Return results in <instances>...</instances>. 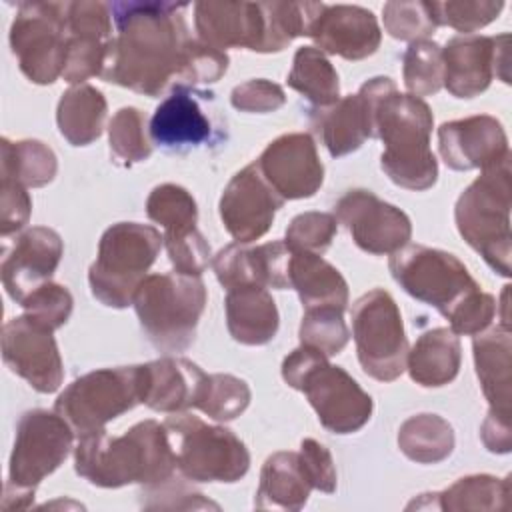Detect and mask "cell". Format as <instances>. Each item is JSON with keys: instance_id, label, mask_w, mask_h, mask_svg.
<instances>
[{"instance_id": "6da1fadb", "label": "cell", "mask_w": 512, "mask_h": 512, "mask_svg": "<svg viewBox=\"0 0 512 512\" xmlns=\"http://www.w3.org/2000/svg\"><path fill=\"white\" fill-rule=\"evenodd\" d=\"M178 2H112L116 36L106 46L100 78L156 98L174 88L190 44Z\"/></svg>"}, {"instance_id": "7a4b0ae2", "label": "cell", "mask_w": 512, "mask_h": 512, "mask_svg": "<svg viewBox=\"0 0 512 512\" xmlns=\"http://www.w3.org/2000/svg\"><path fill=\"white\" fill-rule=\"evenodd\" d=\"M74 470L100 488H144L172 478L176 458L164 422L142 420L122 436H110L106 428L78 436Z\"/></svg>"}, {"instance_id": "3957f363", "label": "cell", "mask_w": 512, "mask_h": 512, "mask_svg": "<svg viewBox=\"0 0 512 512\" xmlns=\"http://www.w3.org/2000/svg\"><path fill=\"white\" fill-rule=\"evenodd\" d=\"M434 116L430 106L390 86L374 108V134L384 142L380 168L400 188L428 190L436 184L438 162L430 148Z\"/></svg>"}, {"instance_id": "277c9868", "label": "cell", "mask_w": 512, "mask_h": 512, "mask_svg": "<svg viewBox=\"0 0 512 512\" xmlns=\"http://www.w3.org/2000/svg\"><path fill=\"white\" fill-rule=\"evenodd\" d=\"M512 154L482 174L458 196L454 220L460 236L500 276H510Z\"/></svg>"}, {"instance_id": "5b68a950", "label": "cell", "mask_w": 512, "mask_h": 512, "mask_svg": "<svg viewBox=\"0 0 512 512\" xmlns=\"http://www.w3.org/2000/svg\"><path fill=\"white\" fill-rule=\"evenodd\" d=\"M206 298L200 276L174 270L148 274L138 284L132 306L148 342L170 356L192 346Z\"/></svg>"}, {"instance_id": "8992f818", "label": "cell", "mask_w": 512, "mask_h": 512, "mask_svg": "<svg viewBox=\"0 0 512 512\" xmlns=\"http://www.w3.org/2000/svg\"><path fill=\"white\" fill-rule=\"evenodd\" d=\"M72 442L74 430L56 410L24 412L16 426L2 510L30 508L36 486L66 460Z\"/></svg>"}, {"instance_id": "52a82bcc", "label": "cell", "mask_w": 512, "mask_h": 512, "mask_svg": "<svg viewBox=\"0 0 512 512\" xmlns=\"http://www.w3.org/2000/svg\"><path fill=\"white\" fill-rule=\"evenodd\" d=\"M164 246L162 234L150 224H112L98 242V254L88 270L90 290L96 300L110 308L132 304L138 284L156 262Z\"/></svg>"}, {"instance_id": "ba28073f", "label": "cell", "mask_w": 512, "mask_h": 512, "mask_svg": "<svg viewBox=\"0 0 512 512\" xmlns=\"http://www.w3.org/2000/svg\"><path fill=\"white\" fill-rule=\"evenodd\" d=\"M180 474L192 482H238L250 468L246 444L228 428L178 412L164 420Z\"/></svg>"}, {"instance_id": "9c48e42d", "label": "cell", "mask_w": 512, "mask_h": 512, "mask_svg": "<svg viewBox=\"0 0 512 512\" xmlns=\"http://www.w3.org/2000/svg\"><path fill=\"white\" fill-rule=\"evenodd\" d=\"M388 268L406 294L436 308L444 318L480 290L464 262L440 248L408 242L390 254Z\"/></svg>"}, {"instance_id": "30bf717a", "label": "cell", "mask_w": 512, "mask_h": 512, "mask_svg": "<svg viewBox=\"0 0 512 512\" xmlns=\"http://www.w3.org/2000/svg\"><path fill=\"white\" fill-rule=\"evenodd\" d=\"M142 402V364L100 368L76 378L56 398L54 410L82 436Z\"/></svg>"}, {"instance_id": "8fae6325", "label": "cell", "mask_w": 512, "mask_h": 512, "mask_svg": "<svg viewBox=\"0 0 512 512\" xmlns=\"http://www.w3.org/2000/svg\"><path fill=\"white\" fill-rule=\"evenodd\" d=\"M350 318L362 370L380 382H392L402 376L410 348L400 308L390 292L374 288L362 294L354 302Z\"/></svg>"}, {"instance_id": "7c38bea8", "label": "cell", "mask_w": 512, "mask_h": 512, "mask_svg": "<svg viewBox=\"0 0 512 512\" xmlns=\"http://www.w3.org/2000/svg\"><path fill=\"white\" fill-rule=\"evenodd\" d=\"M70 2H20L10 26V48L22 74L52 84L64 72Z\"/></svg>"}, {"instance_id": "4fadbf2b", "label": "cell", "mask_w": 512, "mask_h": 512, "mask_svg": "<svg viewBox=\"0 0 512 512\" xmlns=\"http://www.w3.org/2000/svg\"><path fill=\"white\" fill-rule=\"evenodd\" d=\"M444 86L456 98H474L492 78L510 84V34H460L442 48Z\"/></svg>"}, {"instance_id": "5bb4252c", "label": "cell", "mask_w": 512, "mask_h": 512, "mask_svg": "<svg viewBox=\"0 0 512 512\" xmlns=\"http://www.w3.org/2000/svg\"><path fill=\"white\" fill-rule=\"evenodd\" d=\"M334 216L348 228L354 244L368 254H394L412 236L410 218L366 188L348 190L334 204Z\"/></svg>"}, {"instance_id": "9a60e30c", "label": "cell", "mask_w": 512, "mask_h": 512, "mask_svg": "<svg viewBox=\"0 0 512 512\" xmlns=\"http://www.w3.org/2000/svg\"><path fill=\"white\" fill-rule=\"evenodd\" d=\"M394 82L388 76L366 80L356 94L344 96L332 106L314 108L310 124L330 156L340 158L358 150L374 134V108L378 98Z\"/></svg>"}, {"instance_id": "2e32d148", "label": "cell", "mask_w": 512, "mask_h": 512, "mask_svg": "<svg viewBox=\"0 0 512 512\" xmlns=\"http://www.w3.org/2000/svg\"><path fill=\"white\" fill-rule=\"evenodd\" d=\"M52 332L26 314L8 320L2 328L4 364L40 394L56 392L64 380V366Z\"/></svg>"}, {"instance_id": "e0dca14e", "label": "cell", "mask_w": 512, "mask_h": 512, "mask_svg": "<svg viewBox=\"0 0 512 512\" xmlns=\"http://www.w3.org/2000/svg\"><path fill=\"white\" fill-rule=\"evenodd\" d=\"M300 392L306 394L320 424L334 434L358 432L374 410L370 394L344 368L328 362L306 376Z\"/></svg>"}, {"instance_id": "ac0fdd59", "label": "cell", "mask_w": 512, "mask_h": 512, "mask_svg": "<svg viewBox=\"0 0 512 512\" xmlns=\"http://www.w3.org/2000/svg\"><path fill=\"white\" fill-rule=\"evenodd\" d=\"M284 200L264 180L256 162L238 170L222 190L218 212L226 232L240 244L262 238Z\"/></svg>"}, {"instance_id": "d6986e66", "label": "cell", "mask_w": 512, "mask_h": 512, "mask_svg": "<svg viewBox=\"0 0 512 512\" xmlns=\"http://www.w3.org/2000/svg\"><path fill=\"white\" fill-rule=\"evenodd\" d=\"M256 166L284 202L310 198L324 182V164L314 138L306 132H290L272 140L258 156Z\"/></svg>"}, {"instance_id": "ffe728a7", "label": "cell", "mask_w": 512, "mask_h": 512, "mask_svg": "<svg viewBox=\"0 0 512 512\" xmlns=\"http://www.w3.org/2000/svg\"><path fill=\"white\" fill-rule=\"evenodd\" d=\"M212 98V92L192 86L176 84L170 88V94L156 106L148 124L152 144L182 152L216 140L214 116L204 108Z\"/></svg>"}, {"instance_id": "44dd1931", "label": "cell", "mask_w": 512, "mask_h": 512, "mask_svg": "<svg viewBox=\"0 0 512 512\" xmlns=\"http://www.w3.org/2000/svg\"><path fill=\"white\" fill-rule=\"evenodd\" d=\"M438 150L452 170H486L510 156L502 124L488 114L444 122L438 128Z\"/></svg>"}, {"instance_id": "7402d4cb", "label": "cell", "mask_w": 512, "mask_h": 512, "mask_svg": "<svg viewBox=\"0 0 512 512\" xmlns=\"http://www.w3.org/2000/svg\"><path fill=\"white\" fill-rule=\"evenodd\" d=\"M64 254L60 234L48 226L24 230L2 258V284L14 302H22L30 292L48 282Z\"/></svg>"}, {"instance_id": "603a6c76", "label": "cell", "mask_w": 512, "mask_h": 512, "mask_svg": "<svg viewBox=\"0 0 512 512\" xmlns=\"http://www.w3.org/2000/svg\"><path fill=\"white\" fill-rule=\"evenodd\" d=\"M308 36L316 42L318 50L346 60H364L372 56L382 40L376 16L354 4H324Z\"/></svg>"}, {"instance_id": "cb8c5ba5", "label": "cell", "mask_w": 512, "mask_h": 512, "mask_svg": "<svg viewBox=\"0 0 512 512\" xmlns=\"http://www.w3.org/2000/svg\"><path fill=\"white\" fill-rule=\"evenodd\" d=\"M194 26L198 40L216 50L262 52L264 14L260 2H196Z\"/></svg>"}, {"instance_id": "d4e9b609", "label": "cell", "mask_w": 512, "mask_h": 512, "mask_svg": "<svg viewBox=\"0 0 512 512\" xmlns=\"http://www.w3.org/2000/svg\"><path fill=\"white\" fill-rule=\"evenodd\" d=\"M208 374L192 360L162 356L142 364V404L178 414L198 406Z\"/></svg>"}, {"instance_id": "484cf974", "label": "cell", "mask_w": 512, "mask_h": 512, "mask_svg": "<svg viewBox=\"0 0 512 512\" xmlns=\"http://www.w3.org/2000/svg\"><path fill=\"white\" fill-rule=\"evenodd\" d=\"M226 326L230 336L246 346H262L274 340L280 314L272 294L264 286L248 284L226 290Z\"/></svg>"}, {"instance_id": "4316f807", "label": "cell", "mask_w": 512, "mask_h": 512, "mask_svg": "<svg viewBox=\"0 0 512 512\" xmlns=\"http://www.w3.org/2000/svg\"><path fill=\"white\" fill-rule=\"evenodd\" d=\"M476 376L492 410L510 414L512 400V336L510 326H492L474 334Z\"/></svg>"}, {"instance_id": "83f0119b", "label": "cell", "mask_w": 512, "mask_h": 512, "mask_svg": "<svg viewBox=\"0 0 512 512\" xmlns=\"http://www.w3.org/2000/svg\"><path fill=\"white\" fill-rule=\"evenodd\" d=\"M460 338L450 328H432L418 336L408 350L406 370L410 378L424 388L450 384L460 370Z\"/></svg>"}, {"instance_id": "f1b7e54d", "label": "cell", "mask_w": 512, "mask_h": 512, "mask_svg": "<svg viewBox=\"0 0 512 512\" xmlns=\"http://www.w3.org/2000/svg\"><path fill=\"white\" fill-rule=\"evenodd\" d=\"M290 288L298 292L306 310L336 308L344 312L348 304V284L344 276L320 254L292 250Z\"/></svg>"}, {"instance_id": "f546056e", "label": "cell", "mask_w": 512, "mask_h": 512, "mask_svg": "<svg viewBox=\"0 0 512 512\" xmlns=\"http://www.w3.org/2000/svg\"><path fill=\"white\" fill-rule=\"evenodd\" d=\"M312 484L300 464L298 452H274L260 470L256 508L300 510L308 502Z\"/></svg>"}, {"instance_id": "4dcf8cb0", "label": "cell", "mask_w": 512, "mask_h": 512, "mask_svg": "<svg viewBox=\"0 0 512 512\" xmlns=\"http://www.w3.org/2000/svg\"><path fill=\"white\" fill-rule=\"evenodd\" d=\"M106 112L108 104L98 88L90 84H76L58 100L56 124L60 134L72 146H88L100 138Z\"/></svg>"}, {"instance_id": "1f68e13d", "label": "cell", "mask_w": 512, "mask_h": 512, "mask_svg": "<svg viewBox=\"0 0 512 512\" xmlns=\"http://www.w3.org/2000/svg\"><path fill=\"white\" fill-rule=\"evenodd\" d=\"M398 448L418 464H438L454 450V430L438 414H416L402 422Z\"/></svg>"}, {"instance_id": "d6a6232c", "label": "cell", "mask_w": 512, "mask_h": 512, "mask_svg": "<svg viewBox=\"0 0 512 512\" xmlns=\"http://www.w3.org/2000/svg\"><path fill=\"white\" fill-rule=\"evenodd\" d=\"M286 82L316 108H326L340 100L338 72L316 46L296 50Z\"/></svg>"}, {"instance_id": "836d02e7", "label": "cell", "mask_w": 512, "mask_h": 512, "mask_svg": "<svg viewBox=\"0 0 512 512\" xmlns=\"http://www.w3.org/2000/svg\"><path fill=\"white\" fill-rule=\"evenodd\" d=\"M0 176H10L26 188H40L54 180L58 170L56 154L40 140H0Z\"/></svg>"}, {"instance_id": "e575fe53", "label": "cell", "mask_w": 512, "mask_h": 512, "mask_svg": "<svg viewBox=\"0 0 512 512\" xmlns=\"http://www.w3.org/2000/svg\"><path fill=\"white\" fill-rule=\"evenodd\" d=\"M264 14L262 52H280L294 38L308 36L320 16L322 2H260Z\"/></svg>"}, {"instance_id": "d590c367", "label": "cell", "mask_w": 512, "mask_h": 512, "mask_svg": "<svg viewBox=\"0 0 512 512\" xmlns=\"http://www.w3.org/2000/svg\"><path fill=\"white\" fill-rule=\"evenodd\" d=\"M510 498V478L490 474H472L456 480L444 492H438L440 510H506Z\"/></svg>"}, {"instance_id": "8d00e7d4", "label": "cell", "mask_w": 512, "mask_h": 512, "mask_svg": "<svg viewBox=\"0 0 512 512\" xmlns=\"http://www.w3.org/2000/svg\"><path fill=\"white\" fill-rule=\"evenodd\" d=\"M402 78L412 96L436 94L444 86L442 48L432 40L410 42L402 56Z\"/></svg>"}, {"instance_id": "74e56055", "label": "cell", "mask_w": 512, "mask_h": 512, "mask_svg": "<svg viewBox=\"0 0 512 512\" xmlns=\"http://www.w3.org/2000/svg\"><path fill=\"white\" fill-rule=\"evenodd\" d=\"M146 214L164 232H184L196 228L198 206L192 194L178 184H160L146 198Z\"/></svg>"}, {"instance_id": "f35d334b", "label": "cell", "mask_w": 512, "mask_h": 512, "mask_svg": "<svg viewBox=\"0 0 512 512\" xmlns=\"http://www.w3.org/2000/svg\"><path fill=\"white\" fill-rule=\"evenodd\" d=\"M142 110L134 106L120 108L108 124L110 150L122 164L142 162L152 154V142Z\"/></svg>"}, {"instance_id": "ab89813d", "label": "cell", "mask_w": 512, "mask_h": 512, "mask_svg": "<svg viewBox=\"0 0 512 512\" xmlns=\"http://www.w3.org/2000/svg\"><path fill=\"white\" fill-rule=\"evenodd\" d=\"M250 398V386L242 378L232 374H208L196 408L218 422H228L248 408Z\"/></svg>"}, {"instance_id": "60d3db41", "label": "cell", "mask_w": 512, "mask_h": 512, "mask_svg": "<svg viewBox=\"0 0 512 512\" xmlns=\"http://www.w3.org/2000/svg\"><path fill=\"white\" fill-rule=\"evenodd\" d=\"M386 32L396 40H426L438 28L432 2L428 0H392L382 6Z\"/></svg>"}, {"instance_id": "b9f144b4", "label": "cell", "mask_w": 512, "mask_h": 512, "mask_svg": "<svg viewBox=\"0 0 512 512\" xmlns=\"http://www.w3.org/2000/svg\"><path fill=\"white\" fill-rule=\"evenodd\" d=\"M300 344L316 348L326 356H334L344 350L350 340L348 326L342 318V310L336 308H310L300 322Z\"/></svg>"}, {"instance_id": "7bdbcfd3", "label": "cell", "mask_w": 512, "mask_h": 512, "mask_svg": "<svg viewBox=\"0 0 512 512\" xmlns=\"http://www.w3.org/2000/svg\"><path fill=\"white\" fill-rule=\"evenodd\" d=\"M338 230V220L330 212H302L286 228L284 242L294 252L324 254Z\"/></svg>"}, {"instance_id": "ee69618b", "label": "cell", "mask_w": 512, "mask_h": 512, "mask_svg": "<svg viewBox=\"0 0 512 512\" xmlns=\"http://www.w3.org/2000/svg\"><path fill=\"white\" fill-rule=\"evenodd\" d=\"M438 26H450L462 34H472L492 20L504 8V2L494 0H448L432 2Z\"/></svg>"}, {"instance_id": "f6af8a7d", "label": "cell", "mask_w": 512, "mask_h": 512, "mask_svg": "<svg viewBox=\"0 0 512 512\" xmlns=\"http://www.w3.org/2000/svg\"><path fill=\"white\" fill-rule=\"evenodd\" d=\"M20 306L24 308V314L34 322L56 330L68 322L74 308V298L66 286L48 280L30 292L20 302Z\"/></svg>"}, {"instance_id": "bcb514c9", "label": "cell", "mask_w": 512, "mask_h": 512, "mask_svg": "<svg viewBox=\"0 0 512 512\" xmlns=\"http://www.w3.org/2000/svg\"><path fill=\"white\" fill-rule=\"evenodd\" d=\"M164 248L176 272L200 276L212 262L210 244L198 228L184 232H164Z\"/></svg>"}, {"instance_id": "7dc6e473", "label": "cell", "mask_w": 512, "mask_h": 512, "mask_svg": "<svg viewBox=\"0 0 512 512\" xmlns=\"http://www.w3.org/2000/svg\"><path fill=\"white\" fill-rule=\"evenodd\" d=\"M228 62L230 60L226 52L192 38L186 48V56L176 84L192 88H196L198 84H212L224 76V72L228 70Z\"/></svg>"}, {"instance_id": "c3c4849f", "label": "cell", "mask_w": 512, "mask_h": 512, "mask_svg": "<svg viewBox=\"0 0 512 512\" xmlns=\"http://www.w3.org/2000/svg\"><path fill=\"white\" fill-rule=\"evenodd\" d=\"M108 42L88 36H70L62 78L70 84H84V80L102 74Z\"/></svg>"}, {"instance_id": "681fc988", "label": "cell", "mask_w": 512, "mask_h": 512, "mask_svg": "<svg viewBox=\"0 0 512 512\" xmlns=\"http://www.w3.org/2000/svg\"><path fill=\"white\" fill-rule=\"evenodd\" d=\"M250 250L258 286L276 290L290 288L292 250L286 246L284 240H272L260 246H252Z\"/></svg>"}, {"instance_id": "f907efd6", "label": "cell", "mask_w": 512, "mask_h": 512, "mask_svg": "<svg viewBox=\"0 0 512 512\" xmlns=\"http://www.w3.org/2000/svg\"><path fill=\"white\" fill-rule=\"evenodd\" d=\"M286 94L280 84L266 78L246 80L230 92V104L240 112L266 114L284 106Z\"/></svg>"}, {"instance_id": "816d5d0a", "label": "cell", "mask_w": 512, "mask_h": 512, "mask_svg": "<svg viewBox=\"0 0 512 512\" xmlns=\"http://www.w3.org/2000/svg\"><path fill=\"white\" fill-rule=\"evenodd\" d=\"M68 34L88 36L102 42H110L112 36V12L106 2H70L68 6Z\"/></svg>"}, {"instance_id": "f5cc1de1", "label": "cell", "mask_w": 512, "mask_h": 512, "mask_svg": "<svg viewBox=\"0 0 512 512\" xmlns=\"http://www.w3.org/2000/svg\"><path fill=\"white\" fill-rule=\"evenodd\" d=\"M212 270H214L218 282L226 290H232V288H238V286L256 284V274H254L250 246L240 244V242L224 246L212 258Z\"/></svg>"}, {"instance_id": "db71d44e", "label": "cell", "mask_w": 512, "mask_h": 512, "mask_svg": "<svg viewBox=\"0 0 512 512\" xmlns=\"http://www.w3.org/2000/svg\"><path fill=\"white\" fill-rule=\"evenodd\" d=\"M496 308L498 302L492 294L488 292H474L472 296H468L450 316V330L456 336H474L482 330H486L494 316H496Z\"/></svg>"}, {"instance_id": "11a10c76", "label": "cell", "mask_w": 512, "mask_h": 512, "mask_svg": "<svg viewBox=\"0 0 512 512\" xmlns=\"http://www.w3.org/2000/svg\"><path fill=\"white\" fill-rule=\"evenodd\" d=\"M142 506L144 508H216L218 510V504L210 502V500H204L200 492L176 482V478H168L160 484H154V486H144L142 488Z\"/></svg>"}, {"instance_id": "9f6ffc18", "label": "cell", "mask_w": 512, "mask_h": 512, "mask_svg": "<svg viewBox=\"0 0 512 512\" xmlns=\"http://www.w3.org/2000/svg\"><path fill=\"white\" fill-rule=\"evenodd\" d=\"M32 200L28 188L10 176H2L0 184V234L6 238L28 224Z\"/></svg>"}, {"instance_id": "6f0895ef", "label": "cell", "mask_w": 512, "mask_h": 512, "mask_svg": "<svg viewBox=\"0 0 512 512\" xmlns=\"http://www.w3.org/2000/svg\"><path fill=\"white\" fill-rule=\"evenodd\" d=\"M298 456L312 488L332 494L336 490L338 480H336V466L330 450L314 438H304L300 442Z\"/></svg>"}, {"instance_id": "680465c9", "label": "cell", "mask_w": 512, "mask_h": 512, "mask_svg": "<svg viewBox=\"0 0 512 512\" xmlns=\"http://www.w3.org/2000/svg\"><path fill=\"white\" fill-rule=\"evenodd\" d=\"M328 362V356L316 348H310V346H304L300 344L296 350H292L284 362H282V378L284 382L294 388V390H300L302 388V382L306 380V376L318 368L320 364Z\"/></svg>"}, {"instance_id": "91938a15", "label": "cell", "mask_w": 512, "mask_h": 512, "mask_svg": "<svg viewBox=\"0 0 512 512\" xmlns=\"http://www.w3.org/2000/svg\"><path fill=\"white\" fill-rule=\"evenodd\" d=\"M480 438L490 452L508 454L512 450V418L508 412L492 410L480 426Z\"/></svg>"}]
</instances>
